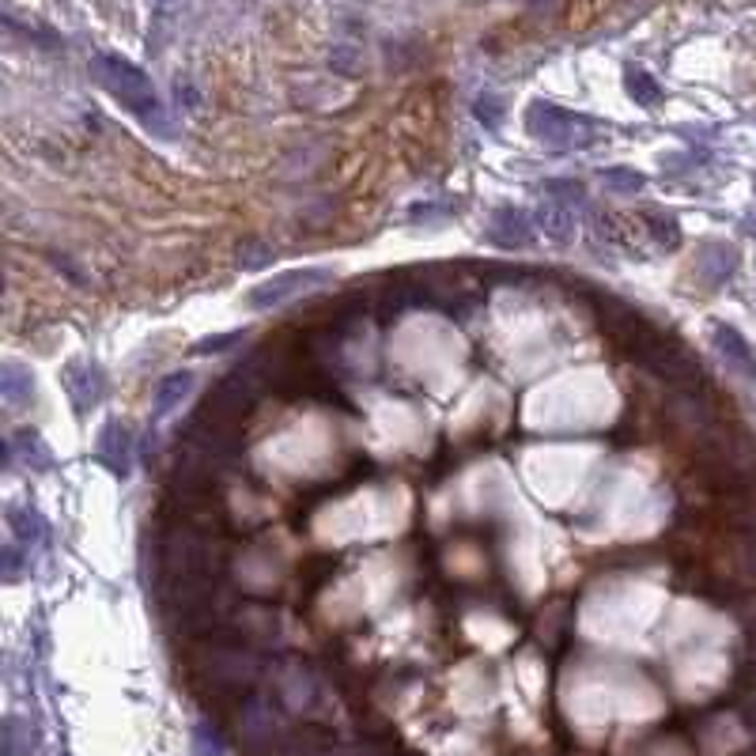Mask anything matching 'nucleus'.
Instances as JSON below:
<instances>
[{
    "mask_svg": "<svg viewBox=\"0 0 756 756\" xmlns=\"http://www.w3.org/2000/svg\"><path fill=\"white\" fill-rule=\"evenodd\" d=\"M99 72H103V84L110 87L121 103L133 110V114H140L144 121H152L155 114H159L152 84H148L144 72L133 69L129 61H121V57H103V69Z\"/></svg>",
    "mask_w": 756,
    "mask_h": 756,
    "instance_id": "nucleus-3",
    "label": "nucleus"
},
{
    "mask_svg": "<svg viewBox=\"0 0 756 756\" xmlns=\"http://www.w3.org/2000/svg\"><path fill=\"white\" fill-rule=\"evenodd\" d=\"M269 261H273V250H269L265 242H250V246L239 254L242 269H261V265H269Z\"/></svg>",
    "mask_w": 756,
    "mask_h": 756,
    "instance_id": "nucleus-15",
    "label": "nucleus"
},
{
    "mask_svg": "<svg viewBox=\"0 0 756 756\" xmlns=\"http://www.w3.org/2000/svg\"><path fill=\"white\" fill-rule=\"evenodd\" d=\"M715 344H719V352L726 356V360L738 363L745 375L756 378V360H753V352H749V344H745V337H741L738 329L715 326Z\"/></svg>",
    "mask_w": 756,
    "mask_h": 756,
    "instance_id": "nucleus-7",
    "label": "nucleus"
},
{
    "mask_svg": "<svg viewBox=\"0 0 756 756\" xmlns=\"http://www.w3.org/2000/svg\"><path fill=\"white\" fill-rule=\"evenodd\" d=\"M602 186L613 189V193H639V189L647 186V178L639 171H624V167H609V171H602Z\"/></svg>",
    "mask_w": 756,
    "mask_h": 756,
    "instance_id": "nucleus-13",
    "label": "nucleus"
},
{
    "mask_svg": "<svg viewBox=\"0 0 756 756\" xmlns=\"http://www.w3.org/2000/svg\"><path fill=\"white\" fill-rule=\"evenodd\" d=\"M235 341H242L239 329H235V333H216V337H205V341L197 344V352H201V356H212V352H224V348H231Z\"/></svg>",
    "mask_w": 756,
    "mask_h": 756,
    "instance_id": "nucleus-17",
    "label": "nucleus"
},
{
    "mask_svg": "<svg viewBox=\"0 0 756 756\" xmlns=\"http://www.w3.org/2000/svg\"><path fill=\"white\" fill-rule=\"evenodd\" d=\"M628 87H632V95H639V103H643V106L658 103V87H654L643 72H632V76H628Z\"/></svg>",
    "mask_w": 756,
    "mask_h": 756,
    "instance_id": "nucleus-16",
    "label": "nucleus"
},
{
    "mask_svg": "<svg viewBox=\"0 0 756 756\" xmlns=\"http://www.w3.org/2000/svg\"><path fill=\"white\" fill-rule=\"evenodd\" d=\"M0 394L8 401V409H23V405L35 397V382H31V375H27L23 367L8 363L4 375H0Z\"/></svg>",
    "mask_w": 756,
    "mask_h": 756,
    "instance_id": "nucleus-8",
    "label": "nucleus"
},
{
    "mask_svg": "<svg viewBox=\"0 0 756 756\" xmlns=\"http://www.w3.org/2000/svg\"><path fill=\"white\" fill-rule=\"evenodd\" d=\"M499 114H503V110H499L496 99H484V103H477V118H481L484 125H499Z\"/></svg>",
    "mask_w": 756,
    "mask_h": 756,
    "instance_id": "nucleus-20",
    "label": "nucleus"
},
{
    "mask_svg": "<svg viewBox=\"0 0 756 756\" xmlns=\"http://www.w3.org/2000/svg\"><path fill=\"white\" fill-rule=\"evenodd\" d=\"M530 129H533V137L552 144V148H586V144L598 140L594 121L564 114V110H556V106H533Z\"/></svg>",
    "mask_w": 756,
    "mask_h": 756,
    "instance_id": "nucleus-1",
    "label": "nucleus"
},
{
    "mask_svg": "<svg viewBox=\"0 0 756 756\" xmlns=\"http://www.w3.org/2000/svg\"><path fill=\"white\" fill-rule=\"evenodd\" d=\"M647 220V235H651V242H658V246H677L681 242V227H677V220L673 216H658V212H647L643 216Z\"/></svg>",
    "mask_w": 756,
    "mask_h": 756,
    "instance_id": "nucleus-12",
    "label": "nucleus"
},
{
    "mask_svg": "<svg viewBox=\"0 0 756 756\" xmlns=\"http://www.w3.org/2000/svg\"><path fill=\"white\" fill-rule=\"evenodd\" d=\"M541 189H545V197H549V201H556V205H564V208H575V205H583V201H586L579 182H560V178H552V182H545Z\"/></svg>",
    "mask_w": 756,
    "mask_h": 756,
    "instance_id": "nucleus-14",
    "label": "nucleus"
},
{
    "mask_svg": "<svg viewBox=\"0 0 756 756\" xmlns=\"http://www.w3.org/2000/svg\"><path fill=\"white\" fill-rule=\"evenodd\" d=\"M16 533L23 537V541H38L42 537V518L35 515V511H23V515H16Z\"/></svg>",
    "mask_w": 756,
    "mask_h": 756,
    "instance_id": "nucleus-18",
    "label": "nucleus"
},
{
    "mask_svg": "<svg viewBox=\"0 0 756 756\" xmlns=\"http://www.w3.org/2000/svg\"><path fill=\"white\" fill-rule=\"evenodd\" d=\"M537 224L545 227V235L567 242L575 235V208H564V205H556V201H549V205H541V212H537Z\"/></svg>",
    "mask_w": 756,
    "mask_h": 756,
    "instance_id": "nucleus-9",
    "label": "nucleus"
},
{
    "mask_svg": "<svg viewBox=\"0 0 756 756\" xmlns=\"http://www.w3.org/2000/svg\"><path fill=\"white\" fill-rule=\"evenodd\" d=\"M65 386H69L72 401H76L80 409L95 405V401L103 397V375H99L95 363H87V360H76L65 367Z\"/></svg>",
    "mask_w": 756,
    "mask_h": 756,
    "instance_id": "nucleus-5",
    "label": "nucleus"
},
{
    "mask_svg": "<svg viewBox=\"0 0 756 756\" xmlns=\"http://www.w3.org/2000/svg\"><path fill=\"white\" fill-rule=\"evenodd\" d=\"M488 239L496 242V246H503V250L530 246L533 231H530L526 212H518V208H499L496 216H492V224H488Z\"/></svg>",
    "mask_w": 756,
    "mask_h": 756,
    "instance_id": "nucleus-4",
    "label": "nucleus"
},
{
    "mask_svg": "<svg viewBox=\"0 0 756 756\" xmlns=\"http://www.w3.org/2000/svg\"><path fill=\"white\" fill-rule=\"evenodd\" d=\"M99 458H103L114 473H129V462H133V431L125 424H106L103 439H99Z\"/></svg>",
    "mask_w": 756,
    "mask_h": 756,
    "instance_id": "nucleus-6",
    "label": "nucleus"
},
{
    "mask_svg": "<svg viewBox=\"0 0 756 756\" xmlns=\"http://www.w3.org/2000/svg\"><path fill=\"white\" fill-rule=\"evenodd\" d=\"M189 390H193V375H189V371H174V375H167L163 382H159V390H155V413L167 416Z\"/></svg>",
    "mask_w": 756,
    "mask_h": 756,
    "instance_id": "nucleus-10",
    "label": "nucleus"
},
{
    "mask_svg": "<svg viewBox=\"0 0 756 756\" xmlns=\"http://www.w3.org/2000/svg\"><path fill=\"white\" fill-rule=\"evenodd\" d=\"M329 280H333L329 269H288V273L273 276V280H261L258 288H250L246 303H250L254 310L284 307V303H292L295 295L314 292V288H322V284H329Z\"/></svg>",
    "mask_w": 756,
    "mask_h": 756,
    "instance_id": "nucleus-2",
    "label": "nucleus"
},
{
    "mask_svg": "<svg viewBox=\"0 0 756 756\" xmlns=\"http://www.w3.org/2000/svg\"><path fill=\"white\" fill-rule=\"evenodd\" d=\"M197 753L201 756H220L224 749H220V741H216V734L208 738V726H197Z\"/></svg>",
    "mask_w": 756,
    "mask_h": 756,
    "instance_id": "nucleus-19",
    "label": "nucleus"
},
{
    "mask_svg": "<svg viewBox=\"0 0 756 756\" xmlns=\"http://www.w3.org/2000/svg\"><path fill=\"white\" fill-rule=\"evenodd\" d=\"M12 450H23V458H27V465H35V469H50L53 454L50 447L38 439V431H19L16 439H12Z\"/></svg>",
    "mask_w": 756,
    "mask_h": 756,
    "instance_id": "nucleus-11",
    "label": "nucleus"
}]
</instances>
